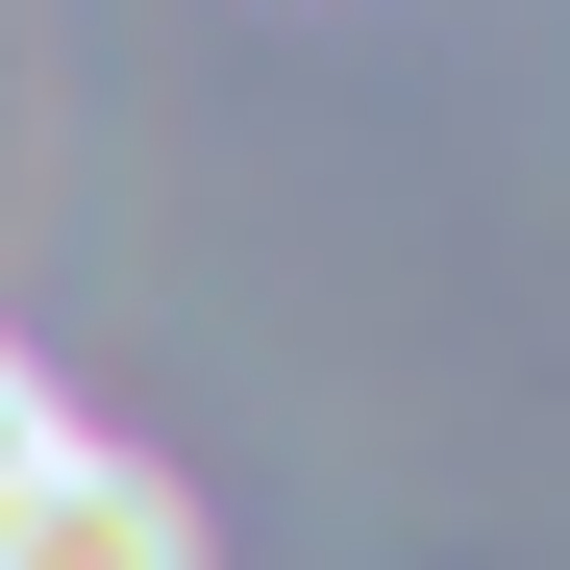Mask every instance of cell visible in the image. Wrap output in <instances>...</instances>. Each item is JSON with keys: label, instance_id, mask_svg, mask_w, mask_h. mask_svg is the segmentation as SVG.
<instances>
[{"label": "cell", "instance_id": "obj_1", "mask_svg": "<svg viewBox=\"0 0 570 570\" xmlns=\"http://www.w3.org/2000/svg\"><path fill=\"white\" fill-rule=\"evenodd\" d=\"M0 570H199V497H174L149 446H26V497H0Z\"/></svg>", "mask_w": 570, "mask_h": 570}, {"label": "cell", "instance_id": "obj_2", "mask_svg": "<svg viewBox=\"0 0 570 570\" xmlns=\"http://www.w3.org/2000/svg\"><path fill=\"white\" fill-rule=\"evenodd\" d=\"M26 446H50V397H26V347H0V497H26Z\"/></svg>", "mask_w": 570, "mask_h": 570}]
</instances>
